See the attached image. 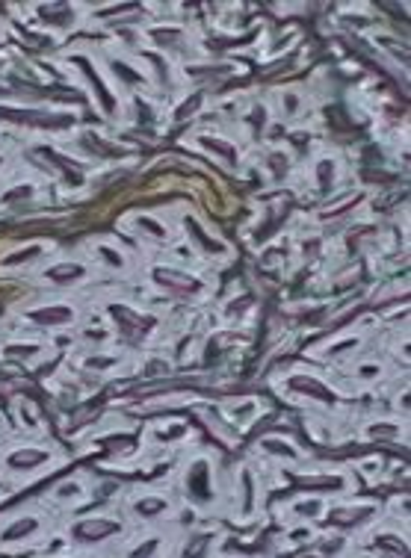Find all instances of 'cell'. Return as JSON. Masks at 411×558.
I'll use <instances>...</instances> for the list:
<instances>
[{
    "mask_svg": "<svg viewBox=\"0 0 411 558\" xmlns=\"http://www.w3.org/2000/svg\"><path fill=\"white\" fill-rule=\"evenodd\" d=\"M80 275V266H59V269H50V278L59 281V278H77Z\"/></svg>",
    "mask_w": 411,
    "mask_h": 558,
    "instance_id": "4",
    "label": "cell"
},
{
    "mask_svg": "<svg viewBox=\"0 0 411 558\" xmlns=\"http://www.w3.org/2000/svg\"><path fill=\"white\" fill-rule=\"evenodd\" d=\"M157 278H160L163 284H175V287H183V290H195V284L189 278H181L175 272H157Z\"/></svg>",
    "mask_w": 411,
    "mask_h": 558,
    "instance_id": "2",
    "label": "cell"
},
{
    "mask_svg": "<svg viewBox=\"0 0 411 558\" xmlns=\"http://www.w3.org/2000/svg\"><path fill=\"white\" fill-rule=\"evenodd\" d=\"M30 529H33V520H27V523H18L15 529H9V532H6V540H12L15 535H24V532H30Z\"/></svg>",
    "mask_w": 411,
    "mask_h": 558,
    "instance_id": "6",
    "label": "cell"
},
{
    "mask_svg": "<svg viewBox=\"0 0 411 558\" xmlns=\"http://www.w3.org/2000/svg\"><path fill=\"white\" fill-rule=\"evenodd\" d=\"M115 532V523H83L77 526V537H101Z\"/></svg>",
    "mask_w": 411,
    "mask_h": 558,
    "instance_id": "1",
    "label": "cell"
},
{
    "mask_svg": "<svg viewBox=\"0 0 411 558\" xmlns=\"http://www.w3.org/2000/svg\"><path fill=\"white\" fill-rule=\"evenodd\" d=\"M195 491H198L201 499L207 496V491H204V467H195Z\"/></svg>",
    "mask_w": 411,
    "mask_h": 558,
    "instance_id": "7",
    "label": "cell"
},
{
    "mask_svg": "<svg viewBox=\"0 0 411 558\" xmlns=\"http://www.w3.org/2000/svg\"><path fill=\"white\" fill-rule=\"evenodd\" d=\"M33 461H42V452H21V455H15V458H12V464H15V467H21V464H33Z\"/></svg>",
    "mask_w": 411,
    "mask_h": 558,
    "instance_id": "5",
    "label": "cell"
},
{
    "mask_svg": "<svg viewBox=\"0 0 411 558\" xmlns=\"http://www.w3.org/2000/svg\"><path fill=\"white\" fill-rule=\"evenodd\" d=\"M157 508H163L160 502H148V505H142V511H157Z\"/></svg>",
    "mask_w": 411,
    "mask_h": 558,
    "instance_id": "8",
    "label": "cell"
},
{
    "mask_svg": "<svg viewBox=\"0 0 411 558\" xmlns=\"http://www.w3.org/2000/svg\"><path fill=\"white\" fill-rule=\"evenodd\" d=\"M71 313L62 307V310H39L36 313V319H42V322H56V319H68Z\"/></svg>",
    "mask_w": 411,
    "mask_h": 558,
    "instance_id": "3",
    "label": "cell"
}]
</instances>
